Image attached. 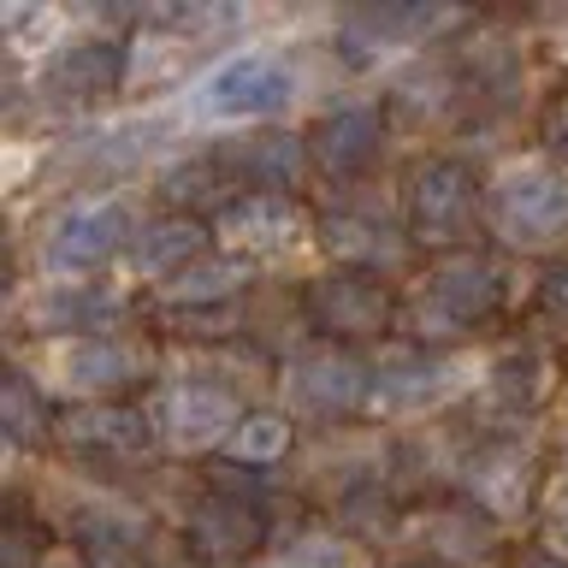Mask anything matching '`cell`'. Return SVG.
<instances>
[{
  "mask_svg": "<svg viewBox=\"0 0 568 568\" xmlns=\"http://www.w3.org/2000/svg\"><path fill=\"white\" fill-rule=\"evenodd\" d=\"M545 450L532 433H486L468 444L462 456V474H456V497H468L479 515H491L504 532H515L521 521L539 515V497H545Z\"/></svg>",
  "mask_w": 568,
  "mask_h": 568,
  "instance_id": "cell-15",
  "label": "cell"
},
{
  "mask_svg": "<svg viewBox=\"0 0 568 568\" xmlns=\"http://www.w3.org/2000/svg\"><path fill=\"white\" fill-rule=\"evenodd\" d=\"M207 248H220L207 220H195V213H149L142 231L131 237V248H124L119 278L124 284H149V291H166V284L178 273H190Z\"/></svg>",
  "mask_w": 568,
  "mask_h": 568,
  "instance_id": "cell-25",
  "label": "cell"
},
{
  "mask_svg": "<svg viewBox=\"0 0 568 568\" xmlns=\"http://www.w3.org/2000/svg\"><path fill=\"white\" fill-rule=\"evenodd\" d=\"M557 60L568 65V18H562V42H557Z\"/></svg>",
  "mask_w": 568,
  "mask_h": 568,
  "instance_id": "cell-41",
  "label": "cell"
},
{
  "mask_svg": "<svg viewBox=\"0 0 568 568\" xmlns=\"http://www.w3.org/2000/svg\"><path fill=\"white\" fill-rule=\"evenodd\" d=\"M568 367L562 349L539 344V337H521V344H504L497 355H486V379L468 397L474 408V433H532L545 420V408L562 397Z\"/></svg>",
  "mask_w": 568,
  "mask_h": 568,
  "instance_id": "cell-14",
  "label": "cell"
},
{
  "mask_svg": "<svg viewBox=\"0 0 568 568\" xmlns=\"http://www.w3.org/2000/svg\"><path fill=\"white\" fill-rule=\"evenodd\" d=\"M207 154L237 195H302L314 184L308 131H296V124H261V131L213 136Z\"/></svg>",
  "mask_w": 568,
  "mask_h": 568,
  "instance_id": "cell-21",
  "label": "cell"
},
{
  "mask_svg": "<svg viewBox=\"0 0 568 568\" xmlns=\"http://www.w3.org/2000/svg\"><path fill=\"white\" fill-rule=\"evenodd\" d=\"M207 225H213V243L255 266L314 248V207L302 195H231Z\"/></svg>",
  "mask_w": 568,
  "mask_h": 568,
  "instance_id": "cell-22",
  "label": "cell"
},
{
  "mask_svg": "<svg viewBox=\"0 0 568 568\" xmlns=\"http://www.w3.org/2000/svg\"><path fill=\"white\" fill-rule=\"evenodd\" d=\"M450 60H456L462 83H468V95H474V124L479 119L504 124L539 95V83H532V42H527L521 24H509V18H474V30L450 42Z\"/></svg>",
  "mask_w": 568,
  "mask_h": 568,
  "instance_id": "cell-17",
  "label": "cell"
},
{
  "mask_svg": "<svg viewBox=\"0 0 568 568\" xmlns=\"http://www.w3.org/2000/svg\"><path fill=\"white\" fill-rule=\"evenodd\" d=\"M261 284V266L231 255V248H207L190 273H178L166 291L149 296V308H166V314H202V308H237V302Z\"/></svg>",
  "mask_w": 568,
  "mask_h": 568,
  "instance_id": "cell-27",
  "label": "cell"
},
{
  "mask_svg": "<svg viewBox=\"0 0 568 568\" xmlns=\"http://www.w3.org/2000/svg\"><path fill=\"white\" fill-rule=\"evenodd\" d=\"M532 308L550 314V320H568V255H557L532 278Z\"/></svg>",
  "mask_w": 568,
  "mask_h": 568,
  "instance_id": "cell-35",
  "label": "cell"
},
{
  "mask_svg": "<svg viewBox=\"0 0 568 568\" xmlns=\"http://www.w3.org/2000/svg\"><path fill=\"white\" fill-rule=\"evenodd\" d=\"M390 131L379 101H337L320 106L308 119V154H314V184H326L332 195H355L373 184V172L390 160Z\"/></svg>",
  "mask_w": 568,
  "mask_h": 568,
  "instance_id": "cell-19",
  "label": "cell"
},
{
  "mask_svg": "<svg viewBox=\"0 0 568 568\" xmlns=\"http://www.w3.org/2000/svg\"><path fill=\"white\" fill-rule=\"evenodd\" d=\"M42 568H89V562H83V550H71L65 539H53V550L42 557Z\"/></svg>",
  "mask_w": 568,
  "mask_h": 568,
  "instance_id": "cell-37",
  "label": "cell"
},
{
  "mask_svg": "<svg viewBox=\"0 0 568 568\" xmlns=\"http://www.w3.org/2000/svg\"><path fill=\"white\" fill-rule=\"evenodd\" d=\"M379 568H438V562L426 557V550H397V557H385Z\"/></svg>",
  "mask_w": 568,
  "mask_h": 568,
  "instance_id": "cell-38",
  "label": "cell"
},
{
  "mask_svg": "<svg viewBox=\"0 0 568 568\" xmlns=\"http://www.w3.org/2000/svg\"><path fill=\"white\" fill-rule=\"evenodd\" d=\"M24 362L71 408V403H131V390L149 397L160 385V373H166V349L142 332H101V337L24 349Z\"/></svg>",
  "mask_w": 568,
  "mask_h": 568,
  "instance_id": "cell-10",
  "label": "cell"
},
{
  "mask_svg": "<svg viewBox=\"0 0 568 568\" xmlns=\"http://www.w3.org/2000/svg\"><path fill=\"white\" fill-rule=\"evenodd\" d=\"M532 539L545 550H557V557H568V474H550L539 515H532Z\"/></svg>",
  "mask_w": 568,
  "mask_h": 568,
  "instance_id": "cell-33",
  "label": "cell"
},
{
  "mask_svg": "<svg viewBox=\"0 0 568 568\" xmlns=\"http://www.w3.org/2000/svg\"><path fill=\"white\" fill-rule=\"evenodd\" d=\"M486 178L462 149H426L397 178V213L420 261L486 243Z\"/></svg>",
  "mask_w": 568,
  "mask_h": 568,
  "instance_id": "cell-4",
  "label": "cell"
},
{
  "mask_svg": "<svg viewBox=\"0 0 568 568\" xmlns=\"http://www.w3.org/2000/svg\"><path fill=\"white\" fill-rule=\"evenodd\" d=\"M154 568H195V562H190V557H184V550H178V557H160V562H154Z\"/></svg>",
  "mask_w": 568,
  "mask_h": 568,
  "instance_id": "cell-39",
  "label": "cell"
},
{
  "mask_svg": "<svg viewBox=\"0 0 568 568\" xmlns=\"http://www.w3.org/2000/svg\"><path fill=\"white\" fill-rule=\"evenodd\" d=\"M78 36V18L65 7H42V0H7L0 7V42H7L12 71H36Z\"/></svg>",
  "mask_w": 568,
  "mask_h": 568,
  "instance_id": "cell-29",
  "label": "cell"
},
{
  "mask_svg": "<svg viewBox=\"0 0 568 568\" xmlns=\"http://www.w3.org/2000/svg\"><path fill=\"white\" fill-rule=\"evenodd\" d=\"M273 397L302 433L326 438L344 433L349 420H367L373 397V355L367 349H337V344H296L273 362Z\"/></svg>",
  "mask_w": 568,
  "mask_h": 568,
  "instance_id": "cell-12",
  "label": "cell"
},
{
  "mask_svg": "<svg viewBox=\"0 0 568 568\" xmlns=\"http://www.w3.org/2000/svg\"><path fill=\"white\" fill-rule=\"evenodd\" d=\"M60 456H71L78 468H131L136 456L160 450L154 444V426H149V408L142 403H71L60 408Z\"/></svg>",
  "mask_w": 568,
  "mask_h": 568,
  "instance_id": "cell-23",
  "label": "cell"
},
{
  "mask_svg": "<svg viewBox=\"0 0 568 568\" xmlns=\"http://www.w3.org/2000/svg\"><path fill=\"white\" fill-rule=\"evenodd\" d=\"M379 106H385L390 131H408V136H444V131H468L474 124V95L462 83L450 48H433V53L390 65Z\"/></svg>",
  "mask_w": 568,
  "mask_h": 568,
  "instance_id": "cell-20",
  "label": "cell"
},
{
  "mask_svg": "<svg viewBox=\"0 0 568 568\" xmlns=\"http://www.w3.org/2000/svg\"><path fill=\"white\" fill-rule=\"evenodd\" d=\"M296 450H302V426L278 403H255L243 415V426L231 433V444L220 450V468H237L248 479H273V468H284Z\"/></svg>",
  "mask_w": 568,
  "mask_h": 568,
  "instance_id": "cell-28",
  "label": "cell"
},
{
  "mask_svg": "<svg viewBox=\"0 0 568 568\" xmlns=\"http://www.w3.org/2000/svg\"><path fill=\"white\" fill-rule=\"evenodd\" d=\"M557 474H568V433L557 438Z\"/></svg>",
  "mask_w": 568,
  "mask_h": 568,
  "instance_id": "cell-40",
  "label": "cell"
},
{
  "mask_svg": "<svg viewBox=\"0 0 568 568\" xmlns=\"http://www.w3.org/2000/svg\"><path fill=\"white\" fill-rule=\"evenodd\" d=\"M142 202L131 190H83L60 202L36 231V278H113L124 248L142 231Z\"/></svg>",
  "mask_w": 568,
  "mask_h": 568,
  "instance_id": "cell-9",
  "label": "cell"
},
{
  "mask_svg": "<svg viewBox=\"0 0 568 568\" xmlns=\"http://www.w3.org/2000/svg\"><path fill=\"white\" fill-rule=\"evenodd\" d=\"M266 479H237V468H213L195 491L178 497L172 539L195 568H248L278 545L273 532V497Z\"/></svg>",
  "mask_w": 568,
  "mask_h": 568,
  "instance_id": "cell-5",
  "label": "cell"
},
{
  "mask_svg": "<svg viewBox=\"0 0 568 568\" xmlns=\"http://www.w3.org/2000/svg\"><path fill=\"white\" fill-rule=\"evenodd\" d=\"M142 408H149L160 456L190 462V456H220L231 433L243 426V415L255 408V397H248L237 367H213L207 349H190L184 362H166Z\"/></svg>",
  "mask_w": 568,
  "mask_h": 568,
  "instance_id": "cell-3",
  "label": "cell"
},
{
  "mask_svg": "<svg viewBox=\"0 0 568 568\" xmlns=\"http://www.w3.org/2000/svg\"><path fill=\"white\" fill-rule=\"evenodd\" d=\"M486 243L497 255H557L568 248V166L539 149L504 154L486 178Z\"/></svg>",
  "mask_w": 568,
  "mask_h": 568,
  "instance_id": "cell-8",
  "label": "cell"
},
{
  "mask_svg": "<svg viewBox=\"0 0 568 568\" xmlns=\"http://www.w3.org/2000/svg\"><path fill=\"white\" fill-rule=\"evenodd\" d=\"M106 24V18H101ZM89 30V36H71V42L53 53L48 65L30 71V95H36V113H71V124L95 119L101 101L124 95V71H131V53H124V36L113 30Z\"/></svg>",
  "mask_w": 568,
  "mask_h": 568,
  "instance_id": "cell-18",
  "label": "cell"
},
{
  "mask_svg": "<svg viewBox=\"0 0 568 568\" xmlns=\"http://www.w3.org/2000/svg\"><path fill=\"white\" fill-rule=\"evenodd\" d=\"M515 296H521L515 261L497 255L491 243L420 261V273L403 284L397 337L420 349H468V337L491 332L515 308Z\"/></svg>",
  "mask_w": 568,
  "mask_h": 568,
  "instance_id": "cell-1",
  "label": "cell"
},
{
  "mask_svg": "<svg viewBox=\"0 0 568 568\" xmlns=\"http://www.w3.org/2000/svg\"><path fill=\"white\" fill-rule=\"evenodd\" d=\"M486 379V355L479 349H420L390 337L385 349H373V397L367 420L379 426H433L450 420L456 408H468V397Z\"/></svg>",
  "mask_w": 568,
  "mask_h": 568,
  "instance_id": "cell-6",
  "label": "cell"
},
{
  "mask_svg": "<svg viewBox=\"0 0 568 568\" xmlns=\"http://www.w3.org/2000/svg\"><path fill=\"white\" fill-rule=\"evenodd\" d=\"M149 302L124 278H30L12 284V355L101 332H142Z\"/></svg>",
  "mask_w": 568,
  "mask_h": 568,
  "instance_id": "cell-7",
  "label": "cell"
},
{
  "mask_svg": "<svg viewBox=\"0 0 568 568\" xmlns=\"http://www.w3.org/2000/svg\"><path fill=\"white\" fill-rule=\"evenodd\" d=\"M248 568H379V557L337 527H296Z\"/></svg>",
  "mask_w": 568,
  "mask_h": 568,
  "instance_id": "cell-31",
  "label": "cell"
},
{
  "mask_svg": "<svg viewBox=\"0 0 568 568\" xmlns=\"http://www.w3.org/2000/svg\"><path fill=\"white\" fill-rule=\"evenodd\" d=\"M408 550H426L438 568H497L509 562V532L479 515L468 497H433L420 509V521H408Z\"/></svg>",
  "mask_w": 568,
  "mask_h": 568,
  "instance_id": "cell-24",
  "label": "cell"
},
{
  "mask_svg": "<svg viewBox=\"0 0 568 568\" xmlns=\"http://www.w3.org/2000/svg\"><path fill=\"white\" fill-rule=\"evenodd\" d=\"M504 568H568V557L545 550L539 539H527V545H515V550H509V562H504Z\"/></svg>",
  "mask_w": 568,
  "mask_h": 568,
  "instance_id": "cell-36",
  "label": "cell"
},
{
  "mask_svg": "<svg viewBox=\"0 0 568 568\" xmlns=\"http://www.w3.org/2000/svg\"><path fill=\"white\" fill-rule=\"evenodd\" d=\"M53 550V539L42 527L30 521V515L12 509V521L0 527V568H42V557Z\"/></svg>",
  "mask_w": 568,
  "mask_h": 568,
  "instance_id": "cell-32",
  "label": "cell"
},
{
  "mask_svg": "<svg viewBox=\"0 0 568 568\" xmlns=\"http://www.w3.org/2000/svg\"><path fill=\"white\" fill-rule=\"evenodd\" d=\"M314 248L326 266H344V273H367V278H390L408 284L420 273V248L408 243L397 202L373 207L362 195H337L332 207L314 213Z\"/></svg>",
  "mask_w": 568,
  "mask_h": 568,
  "instance_id": "cell-16",
  "label": "cell"
},
{
  "mask_svg": "<svg viewBox=\"0 0 568 568\" xmlns=\"http://www.w3.org/2000/svg\"><path fill=\"white\" fill-rule=\"evenodd\" d=\"M562 367H568V344H562Z\"/></svg>",
  "mask_w": 568,
  "mask_h": 568,
  "instance_id": "cell-42",
  "label": "cell"
},
{
  "mask_svg": "<svg viewBox=\"0 0 568 568\" xmlns=\"http://www.w3.org/2000/svg\"><path fill=\"white\" fill-rule=\"evenodd\" d=\"M0 433H7L12 462L48 456L53 444H60V403H53V390L36 379V367L24 355H12L7 379H0Z\"/></svg>",
  "mask_w": 568,
  "mask_h": 568,
  "instance_id": "cell-26",
  "label": "cell"
},
{
  "mask_svg": "<svg viewBox=\"0 0 568 568\" xmlns=\"http://www.w3.org/2000/svg\"><path fill=\"white\" fill-rule=\"evenodd\" d=\"M397 314H403V284H390V278L320 266V273H308L296 284V320L314 344L373 355L397 337Z\"/></svg>",
  "mask_w": 568,
  "mask_h": 568,
  "instance_id": "cell-13",
  "label": "cell"
},
{
  "mask_svg": "<svg viewBox=\"0 0 568 568\" xmlns=\"http://www.w3.org/2000/svg\"><path fill=\"white\" fill-rule=\"evenodd\" d=\"M231 195H237V190L225 184V172L213 166L207 149L172 154L166 166L154 172V202H160V213H195V220H213V213H220Z\"/></svg>",
  "mask_w": 568,
  "mask_h": 568,
  "instance_id": "cell-30",
  "label": "cell"
},
{
  "mask_svg": "<svg viewBox=\"0 0 568 568\" xmlns=\"http://www.w3.org/2000/svg\"><path fill=\"white\" fill-rule=\"evenodd\" d=\"M308 95V71H302V48L291 42H243L225 48L202 65L178 106L190 124L207 131H261V124H284L296 101Z\"/></svg>",
  "mask_w": 568,
  "mask_h": 568,
  "instance_id": "cell-2",
  "label": "cell"
},
{
  "mask_svg": "<svg viewBox=\"0 0 568 568\" xmlns=\"http://www.w3.org/2000/svg\"><path fill=\"white\" fill-rule=\"evenodd\" d=\"M190 131L184 106H136V113H95L83 124H65V136L53 142V160L89 184L95 178V190H113L106 178H131L142 166H166L178 149V136Z\"/></svg>",
  "mask_w": 568,
  "mask_h": 568,
  "instance_id": "cell-11",
  "label": "cell"
},
{
  "mask_svg": "<svg viewBox=\"0 0 568 568\" xmlns=\"http://www.w3.org/2000/svg\"><path fill=\"white\" fill-rule=\"evenodd\" d=\"M532 149L568 166V89H550V95L539 101V119H532Z\"/></svg>",
  "mask_w": 568,
  "mask_h": 568,
  "instance_id": "cell-34",
  "label": "cell"
}]
</instances>
